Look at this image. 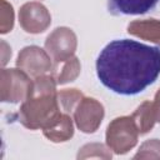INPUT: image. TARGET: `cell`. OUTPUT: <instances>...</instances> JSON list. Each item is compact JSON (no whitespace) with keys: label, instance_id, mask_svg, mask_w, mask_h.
<instances>
[{"label":"cell","instance_id":"obj_3","mask_svg":"<svg viewBox=\"0 0 160 160\" xmlns=\"http://www.w3.org/2000/svg\"><path fill=\"white\" fill-rule=\"evenodd\" d=\"M139 135V129L131 115L115 118L106 129V145L115 154L122 155L136 145Z\"/></svg>","mask_w":160,"mask_h":160},{"label":"cell","instance_id":"obj_10","mask_svg":"<svg viewBox=\"0 0 160 160\" xmlns=\"http://www.w3.org/2000/svg\"><path fill=\"white\" fill-rule=\"evenodd\" d=\"M45 138L54 142H62L72 138L74 125L69 114L61 112L50 125L42 129Z\"/></svg>","mask_w":160,"mask_h":160},{"label":"cell","instance_id":"obj_8","mask_svg":"<svg viewBox=\"0 0 160 160\" xmlns=\"http://www.w3.org/2000/svg\"><path fill=\"white\" fill-rule=\"evenodd\" d=\"M19 22L24 31L30 34H40L50 26L51 15L41 2L30 1L20 8Z\"/></svg>","mask_w":160,"mask_h":160},{"label":"cell","instance_id":"obj_9","mask_svg":"<svg viewBox=\"0 0 160 160\" xmlns=\"http://www.w3.org/2000/svg\"><path fill=\"white\" fill-rule=\"evenodd\" d=\"M159 2V0H108V9L114 15L145 14Z\"/></svg>","mask_w":160,"mask_h":160},{"label":"cell","instance_id":"obj_11","mask_svg":"<svg viewBox=\"0 0 160 160\" xmlns=\"http://www.w3.org/2000/svg\"><path fill=\"white\" fill-rule=\"evenodd\" d=\"M128 32L160 45V21L156 19L134 20L128 25Z\"/></svg>","mask_w":160,"mask_h":160},{"label":"cell","instance_id":"obj_5","mask_svg":"<svg viewBox=\"0 0 160 160\" xmlns=\"http://www.w3.org/2000/svg\"><path fill=\"white\" fill-rule=\"evenodd\" d=\"M78 46L75 32L65 26L56 28L45 40V50L54 60L61 62L74 56Z\"/></svg>","mask_w":160,"mask_h":160},{"label":"cell","instance_id":"obj_1","mask_svg":"<svg viewBox=\"0 0 160 160\" xmlns=\"http://www.w3.org/2000/svg\"><path fill=\"white\" fill-rule=\"evenodd\" d=\"M96 74L109 90L120 95H136L160 75V48L129 39L114 40L99 54Z\"/></svg>","mask_w":160,"mask_h":160},{"label":"cell","instance_id":"obj_13","mask_svg":"<svg viewBox=\"0 0 160 160\" xmlns=\"http://www.w3.org/2000/svg\"><path fill=\"white\" fill-rule=\"evenodd\" d=\"M140 135L146 134L149 131H151V129L154 128L155 122H156V118H155V112H154V108H152V101H145L142 102L132 114H131Z\"/></svg>","mask_w":160,"mask_h":160},{"label":"cell","instance_id":"obj_19","mask_svg":"<svg viewBox=\"0 0 160 160\" xmlns=\"http://www.w3.org/2000/svg\"><path fill=\"white\" fill-rule=\"evenodd\" d=\"M1 55H2V61L1 64L5 65L8 61H9V58L11 56V49L8 46V44L5 41H1Z\"/></svg>","mask_w":160,"mask_h":160},{"label":"cell","instance_id":"obj_7","mask_svg":"<svg viewBox=\"0 0 160 160\" xmlns=\"http://www.w3.org/2000/svg\"><path fill=\"white\" fill-rule=\"evenodd\" d=\"M105 111L100 101L94 98H82L74 110V120L78 129L85 134H91L98 130Z\"/></svg>","mask_w":160,"mask_h":160},{"label":"cell","instance_id":"obj_6","mask_svg":"<svg viewBox=\"0 0 160 160\" xmlns=\"http://www.w3.org/2000/svg\"><path fill=\"white\" fill-rule=\"evenodd\" d=\"M51 58L46 50L31 45L24 48L16 59V66L25 71L29 76L38 78L40 75H45L50 70H52Z\"/></svg>","mask_w":160,"mask_h":160},{"label":"cell","instance_id":"obj_18","mask_svg":"<svg viewBox=\"0 0 160 160\" xmlns=\"http://www.w3.org/2000/svg\"><path fill=\"white\" fill-rule=\"evenodd\" d=\"M152 108H154V112H155V118L156 121L160 122V89L156 91L155 94V99L152 101Z\"/></svg>","mask_w":160,"mask_h":160},{"label":"cell","instance_id":"obj_14","mask_svg":"<svg viewBox=\"0 0 160 160\" xmlns=\"http://www.w3.org/2000/svg\"><path fill=\"white\" fill-rule=\"evenodd\" d=\"M82 98L84 96L81 91H79L78 89H64L58 91V101L60 109L66 114H71Z\"/></svg>","mask_w":160,"mask_h":160},{"label":"cell","instance_id":"obj_2","mask_svg":"<svg viewBox=\"0 0 160 160\" xmlns=\"http://www.w3.org/2000/svg\"><path fill=\"white\" fill-rule=\"evenodd\" d=\"M56 85L52 75L34 78L30 94L19 110V120L25 128L44 129L61 114Z\"/></svg>","mask_w":160,"mask_h":160},{"label":"cell","instance_id":"obj_15","mask_svg":"<svg viewBox=\"0 0 160 160\" xmlns=\"http://www.w3.org/2000/svg\"><path fill=\"white\" fill-rule=\"evenodd\" d=\"M79 159H88V158H100V159H111V151L110 148L102 144L92 142V144H86L84 145L79 154Z\"/></svg>","mask_w":160,"mask_h":160},{"label":"cell","instance_id":"obj_16","mask_svg":"<svg viewBox=\"0 0 160 160\" xmlns=\"http://www.w3.org/2000/svg\"><path fill=\"white\" fill-rule=\"evenodd\" d=\"M134 159H160V140L151 139L145 141L134 155Z\"/></svg>","mask_w":160,"mask_h":160},{"label":"cell","instance_id":"obj_4","mask_svg":"<svg viewBox=\"0 0 160 160\" xmlns=\"http://www.w3.org/2000/svg\"><path fill=\"white\" fill-rule=\"evenodd\" d=\"M32 80L21 69H2L0 75V96L4 102H19L28 99Z\"/></svg>","mask_w":160,"mask_h":160},{"label":"cell","instance_id":"obj_12","mask_svg":"<svg viewBox=\"0 0 160 160\" xmlns=\"http://www.w3.org/2000/svg\"><path fill=\"white\" fill-rule=\"evenodd\" d=\"M81 70L80 61L76 56H71L70 59L61 61V62H55L52 66V76L56 81L58 85H64L66 82L74 81Z\"/></svg>","mask_w":160,"mask_h":160},{"label":"cell","instance_id":"obj_17","mask_svg":"<svg viewBox=\"0 0 160 160\" xmlns=\"http://www.w3.org/2000/svg\"><path fill=\"white\" fill-rule=\"evenodd\" d=\"M0 4V32L6 34L14 28V10L11 4H9L6 0H1Z\"/></svg>","mask_w":160,"mask_h":160}]
</instances>
